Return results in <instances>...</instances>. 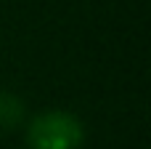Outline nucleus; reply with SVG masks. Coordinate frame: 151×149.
<instances>
[{
	"mask_svg": "<svg viewBox=\"0 0 151 149\" xmlns=\"http://www.w3.org/2000/svg\"><path fill=\"white\" fill-rule=\"evenodd\" d=\"M27 149H82L85 125L74 112L45 109L24 123Z\"/></svg>",
	"mask_w": 151,
	"mask_h": 149,
	"instance_id": "1",
	"label": "nucleus"
},
{
	"mask_svg": "<svg viewBox=\"0 0 151 149\" xmlns=\"http://www.w3.org/2000/svg\"><path fill=\"white\" fill-rule=\"evenodd\" d=\"M27 123V104L13 91H0V131L13 133Z\"/></svg>",
	"mask_w": 151,
	"mask_h": 149,
	"instance_id": "2",
	"label": "nucleus"
}]
</instances>
